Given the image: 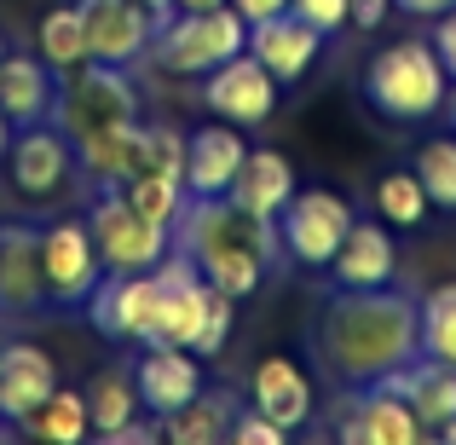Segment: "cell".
I'll return each instance as SVG.
<instances>
[{
    "instance_id": "obj_1",
    "label": "cell",
    "mask_w": 456,
    "mask_h": 445,
    "mask_svg": "<svg viewBox=\"0 0 456 445\" xmlns=\"http://www.w3.org/2000/svg\"><path fill=\"white\" fill-rule=\"evenodd\" d=\"M312 353L335 388L387 382L399 365L422 353V301L381 284V290H335L312 318Z\"/></svg>"
},
{
    "instance_id": "obj_2",
    "label": "cell",
    "mask_w": 456,
    "mask_h": 445,
    "mask_svg": "<svg viewBox=\"0 0 456 445\" xmlns=\"http://www.w3.org/2000/svg\"><path fill=\"white\" fill-rule=\"evenodd\" d=\"M174 255H185L220 295L243 301L266 284L272 260L283 255L278 220H260L232 197H185L174 220Z\"/></svg>"
},
{
    "instance_id": "obj_3",
    "label": "cell",
    "mask_w": 456,
    "mask_h": 445,
    "mask_svg": "<svg viewBox=\"0 0 456 445\" xmlns=\"http://www.w3.org/2000/svg\"><path fill=\"white\" fill-rule=\"evenodd\" d=\"M364 99L387 122H434L451 99V76L439 64L434 41H393L370 58L364 70Z\"/></svg>"
},
{
    "instance_id": "obj_4",
    "label": "cell",
    "mask_w": 456,
    "mask_h": 445,
    "mask_svg": "<svg viewBox=\"0 0 456 445\" xmlns=\"http://www.w3.org/2000/svg\"><path fill=\"white\" fill-rule=\"evenodd\" d=\"M53 122L69 134V145L93 134H110V128L139 122V87L122 64H104L87 58L76 70H58V99H53Z\"/></svg>"
},
{
    "instance_id": "obj_5",
    "label": "cell",
    "mask_w": 456,
    "mask_h": 445,
    "mask_svg": "<svg viewBox=\"0 0 456 445\" xmlns=\"http://www.w3.org/2000/svg\"><path fill=\"white\" fill-rule=\"evenodd\" d=\"M248 46V23L237 6H208V12H167L156 23V64L174 76H208L214 64H225L232 53Z\"/></svg>"
},
{
    "instance_id": "obj_6",
    "label": "cell",
    "mask_w": 456,
    "mask_h": 445,
    "mask_svg": "<svg viewBox=\"0 0 456 445\" xmlns=\"http://www.w3.org/2000/svg\"><path fill=\"white\" fill-rule=\"evenodd\" d=\"M87 226H93L104 272H151L174 255V232L145 220V214L127 202L122 185H99V197H93V209H87Z\"/></svg>"
},
{
    "instance_id": "obj_7",
    "label": "cell",
    "mask_w": 456,
    "mask_h": 445,
    "mask_svg": "<svg viewBox=\"0 0 456 445\" xmlns=\"http://www.w3.org/2000/svg\"><path fill=\"white\" fill-rule=\"evenodd\" d=\"M353 220H358V214H353V202H346L341 191L306 185V191H295V197L283 202V214H278V243H283V255H289L295 267L330 272V260H335V249L346 243Z\"/></svg>"
},
{
    "instance_id": "obj_8",
    "label": "cell",
    "mask_w": 456,
    "mask_h": 445,
    "mask_svg": "<svg viewBox=\"0 0 456 445\" xmlns=\"http://www.w3.org/2000/svg\"><path fill=\"white\" fill-rule=\"evenodd\" d=\"M202 104L232 128H260L278 111V76L243 46V53H232L225 64H214L202 76Z\"/></svg>"
},
{
    "instance_id": "obj_9",
    "label": "cell",
    "mask_w": 456,
    "mask_h": 445,
    "mask_svg": "<svg viewBox=\"0 0 456 445\" xmlns=\"http://www.w3.org/2000/svg\"><path fill=\"white\" fill-rule=\"evenodd\" d=\"M41 272H46V295H53L58 307H87V295L99 290V278H104L93 226L87 220L41 226Z\"/></svg>"
},
{
    "instance_id": "obj_10",
    "label": "cell",
    "mask_w": 456,
    "mask_h": 445,
    "mask_svg": "<svg viewBox=\"0 0 456 445\" xmlns=\"http://www.w3.org/2000/svg\"><path fill=\"white\" fill-rule=\"evenodd\" d=\"M156 307H162L156 267L151 272H104L99 290L87 295L93 330H104L110 342H134V347H145L156 335Z\"/></svg>"
},
{
    "instance_id": "obj_11",
    "label": "cell",
    "mask_w": 456,
    "mask_h": 445,
    "mask_svg": "<svg viewBox=\"0 0 456 445\" xmlns=\"http://www.w3.org/2000/svg\"><path fill=\"white\" fill-rule=\"evenodd\" d=\"M6 162H12V185H18L29 202H53V197H64L69 174L81 168V162H76V145H69V134H64L58 122L18 128V134H12Z\"/></svg>"
},
{
    "instance_id": "obj_12",
    "label": "cell",
    "mask_w": 456,
    "mask_h": 445,
    "mask_svg": "<svg viewBox=\"0 0 456 445\" xmlns=\"http://www.w3.org/2000/svg\"><path fill=\"white\" fill-rule=\"evenodd\" d=\"M81 23H87V53L104 58V64H134L139 53H151L156 41V12L145 0H76Z\"/></svg>"
},
{
    "instance_id": "obj_13",
    "label": "cell",
    "mask_w": 456,
    "mask_h": 445,
    "mask_svg": "<svg viewBox=\"0 0 456 445\" xmlns=\"http://www.w3.org/2000/svg\"><path fill=\"white\" fill-rule=\"evenodd\" d=\"M46 272H41V226H0V318L46 312Z\"/></svg>"
},
{
    "instance_id": "obj_14",
    "label": "cell",
    "mask_w": 456,
    "mask_h": 445,
    "mask_svg": "<svg viewBox=\"0 0 456 445\" xmlns=\"http://www.w3.org/2000/svg\"><path fill=\"white\" fill-rule=\"evenodd\" d=\"M134 388H139V411L167 416L185 400L202 393V365L191 347H167V342H145V353L134 358Z\"/></svg>"
},
{
    "instance_id": "obj_15",
    "label": "cell",
    "mask_w": 456,
    "mask_h": 445,
    "mask_svg": "<svg viewBox=\"0 0 456 445\" xmlns=\"http://www.w3.org/2000/svg\"><path fill=\"white\" fill-rule=\"evenodd\" d=\"M323 41H330V35L312 29V23L295 18V12H278V18L248 23V53H255L260 64L272 70V76H278V87H295V81H301L306 70L318 64Z\"/></svg>"
},
{
    "instance_id": "obj_16",
    "label": "cell",
    "mask_w": 456,
    "mask_h": 445,
    "mask_svg": "<svg viewBox=\"0 0 456 445\" xmlns=\"http://www.w3.org/2000/svg\"><path fill=\"white\" fill-rule=\"evenodd\" d=\"M341 440L346 445H416L422 423H416V411L387 382H370V388H353V400H346Z\"/></svg>"
},
{
    "instance_id": "obj_17",
    "label": "cell",
    "mask_w": 456,
    "mask_h": 445,
    "mask_svg": "<svg viewBox=\"0 0 456 445\" xmlns=\"http://www.w3.org/2000/svg\"><path fill=\"white\" fill-rule=\"evenodd\" d=\"M248 156L243 128L232 122H208L185 139V191L191 197H225L237 185V168Z\"/></svg>"
},
{
    "instance_id": "obj_18",
    "label": "cell",
    "mask_w": 456,
    "mask_h": 445,
    "mask_svg": "<svg viewBox=\"0 0 456 445\" xmlns=\"http://www.w3.org/2000/svg\"><path fill=\"white\" fill-rule=\"evenodd\" d=\"M53 99H58V70L41 53H0V111H6L12 134L53 122Z\"/></svg>"
},
{
    "instance_id": "obj_19",
    "label": "cell",
    "mask_w": 456,
    "mask_h": 445,
    "mask_svg": "<svg viewBox=\"0 0 456 445\" xmlns=\"http://www.w3.org/2000/svg\"><path fill=\"white\" fill-rule=\"evenodd\" d=\"M248 405H255L260 416H272L283 434H295V428L312 423V405H318V400H312L306 370L295 365V358L272 353V358H260L255 376H248Z\"/></svg>"
},
{
    "instance_id": "obj_20",
    "label": "cell",
    "mask_w": 456,
    "mask_h": 445,
    "mask_svg": "<svg viewBox=\"0 0 456 445\" xmlns=\"http://www.w3.org/2000/svg\"><path fill=\"white\" fill-rule=\"evenodd\" d=\"M335 290H381V284L399 278V249H393V232L381 220H353L346 243L335 249L330 260Z\"/></svg>"
},
{
    "instance_id": "obj_21",
    "label": "cell",
    "mask_w": 456,
    "mask_h": 445,
    "mask_svg": "<svg viewBox=\"0 0 456 445\" xmlns=\"http://www.w3.org/2000/svg\"><path fill=\"white\" fill-rule=\"evenodd\" d=\"M387 388L416 411L422 434H439V428L456 416V365H445V358L416 353L411 365H399V370L387 376Z\"/></svg>"
},
{
    "instance_id": "obj_22",
    "label": "cell",
    "mask_w": 456,
    "mask_h": 445,
    "mask_svg": "<svg viewBox=\"0 0 456 445\" xmlns=\"http://www.w3.org/2000/svg\"><path fill=\"white\" fill-rule=\"evenodd\" d=\"M53 388H58V370H53V353H46V347H35V342L0 347V416H6V423H23Z\"/></svg>"
},
{
    "instance_id": "obj_23",
    "label": "cell",
    "mask_w": 456,
    "mask_h": 445,
    "mask_svg": "<svg viewBox=\"0 0 456 445\" xmlns=\"http://www.w3.org/2000/svg\"><path fill=\"white\" fill-rule=\"evenodd\" d=\"M295 191H301V185H295L289 156H283V151H248L243 168H237V185L225 191V197L243 202L248 214H260V220H278L283 202H289Z\"/></svg>"
},
{
    "instance_id": "obj_24",
    "label": "cell",
    "mask_w": 456,
    "mask_h": 445,
    "mask_svg": "<svg viewBox=\"0 0 456 445\" xmlns=\"http://www.w3.org/2000/svg\"><path fill=\"white\" fill-rule=\"evenodd\" d=\"M232 423H237L232 393H208L202 388L197 400H185L179 411L156 416V434L174 440V445H220V440H232Z\"/></svg>"
},
{
    "instance_id": "obj_25",
    "label": "cell",
    "mask_w": 456,
    "mask_h": 445,
    "mask_svg": "<svg viewBox=\"0 0 456 445\" xmlns=\"http://www.w3.org/2000/svg\"><path fill=\"white\" fill-rule=\"evenodd\" d=\"M76 162L87 168L99 185H127V179L145 168V122H127V128H110V134L81 139Z\"/></svg>"
},
{
    "instance_id": "obj_26",
    "label": "cell",
    "mask_w": 456,
    "mask_h": 445,
    "mask_svg": "<svg viewBox=\"0 0 456 445\" xmlns=\"http://www.w3.org/2000/svg\"><path fill=\"white\" fill-rule=\"evenodd\" d=\"M87 400V416L104 440H116L127 423H139V388H134V370H99V376L81 388Z\"/></svg>"
},
{
    "instance_id": "obj_27",
    "label": "cell",
    "mask_w": 456,
    "mask_h": 445,
    "mask_svg": "<svg viewBox=\"0 0 456 445\" xmlns=\"http://www.w3.org/2000/svg\"><path fill=\"white\" fill-rule=\"evenodd\" d=\"M23 428H29L35 440H46V445H76V440L93 434V416H87V400H81V393L53 388L29 416H23Z\"/></svg>"
},
{
    "instance_id": "obj_28",
    "label": "cell",
    "mask_w": 456,
    "mask_h": 445,
    "mask_svg": "<svg viewBox=\"0 0 456 445\" xmlns=\"http://www.w3.org/2000/svg\"><path fill=\"white\" fill-rule=\"evenodd\" d=\"M35 53L46 58L53 70H76V64H87V23H81V12L76 6H53L41 23H35Z\"/></svg>"
},
{
    "instance_id": "obj_29",
    "label": "cell",
    "mask_w": 456,
    "mask_h": 445,
    "mask_svg": "<svg viewBox=\"0 0 456 445\" xmlns=\"http://www.w3.org/2000/svg\"><path fill=\"white\" fill-rule=\"evenodd\" d=\"M428 191H422V179H416V168H393V174H381L376 179V214L387 226H399V232H416V226L428 220Z\"/></svg>"
},
{
    "instance_id": "obj_30",
    "label": "cell",
    "mask_w": 456,
    "mask_h": 445,
    "mask_svg": "<svg viewBox=\"0 0 456 445\" xmlns=\"http://www.w3.org/2000/svg\"><path fill=\"white\" fill-rule=\"evenodd\" d=\"M127 202H134L139 214H145V220H156V226H167V232H174V220H179V209H185V179L179 174H156V168H145V174H134L127 179Z\"/></svg>"
},
{
    "instance_id": "obj_31",
    "label": "cell",
    "mask_w": 456,
    "mask_h": 445,
    "mask_svg": "<svg viewBox=\"0 0 456 445\" xmlns=\"http://www.w3.org/2000/svg\"><path fill=\"white\" fill-rule=\"evenodd\" d=\"M422 353L456 365V284H439L422 295Z\"/></svg>"
},
{
    "instance_id": "obj_32",
    "label": "cell",
    "mask_w": 456,
    "mask_h": 445,
    "mask_svg": "<svg viewBox=\"0 0 456 445\" xmlns=\"http://www.w3.org/2000/svg\"><path fill=\"white\" fill-rule=\"evenodd\" d=\"M411 168H416V179H422L434 209H456V139H428Z\"/></svg>"
},
{
    "instance_id": "obj_33",
    "label": "cell",
    "mask_w": 456,
    "mask_h": 445,
    "mask_svg": "<svg viewBox=\"0 0 456 445\" xmlns=\"http://www.w3.org/2000/svg\"><path fill=\"white\" fill-rule=\"evenodd\" d=\"M145 168L185 179V134H174V128H162V122H145ZM145 168H139V174H145Z\"/></svg>"
},
{
    "instance_id": "obj_34",
    "label": "cell",
    "mask_w": 456,
    "mask_h": 445,
    "mask_svg": "<svg viewBox=\"0 0 456 445\" xmlns=\"http://www.w3.org/2000/svg\"><path fill=\"white\" fill-rule=\"evenodd\" d=\"M232 318H237V301L220 295V301H214V312H208V330H202V342L191 347V353H197V358H220L225 342H232Z\"/></svg>"
},
{
    "instance_id": "obj_35",
    "label": "cell",
    "mask_w": 456,
    "mask_h": 445,
    "mask_svg": "<svg viewBox=\"0 0 456 445\" xmlns=\"http://www.w3.org/2000/svg\"><path fill=\"white\" fill-rule=\"evenodd\" d=\"M289 12H295V18H306L312 29L335 35L346 23V12H353V0H289Z\"/></svg>"
},
{
    "instance_id": "obj_36",
    "label": "cell",
    "mask_w": 456,
    "mask_h": 445,
    "mask_svg": "<svg viewBox=\"0 0 456 445\" xmlns=\"http://www.w3.org/2000/svg\"><path fill=\"white\" fill-rule=\"evenodd\" d=\"M232 440H237V445H283V428L272 423V416H260L255 405H248V411H237Z\"/></svg>"
},
{
    "instance_id": "obj_37",
    "label": "cell",
    "mask_w": 456,
    "mask_h": 445,
    "mask_svg": "<svg viewBox=\"0 0 456 445\" xmlns=\"http://www.w3.org/2000/svg\"><path fill=\"white\" fill-rule=\"evenodd\" d=\"M434 53H439V64H445L451 87H456V6H451V12H439V29H434Z\"/></svg>"
},
{
    "instance_id": "obj_38",
    "label": "cell",
    "mask_w": 456,
    "mask_h": 445,
    "mask_svg": "<svg viewBox=\"0 0 456 445\" xmlns=\"http://www.w3.org/2000/svg\"><path fill=\"white\" fill-rule=\"evenodd\" d=\"M393 12V0H353V12H346V23H358V29H381V18Z\"/></svg>"
},
{
    "instance_id": "obj_39",
    "label": "cell",
    "mask_w": 456,
    "mask_h": 445,
    "mask_svg": "<svg viewBox=\"0 0 456 445\" xmlns=\"http://www.w3.org/2000/svg\"><path fill=\"white\" fill-rule=\"evenodd\" d=\"M237 12H243V23H260V18H278V12H289V0H232Z\"/></svg>"
},
{
    "instance_id": "obj_40",
    "label": "cell",
    "mask_w": 456,
    "mask_h": 445,
    "mask_svg": "<svg viewBox=\"0 0 456 445\" xmlns=\"http://www.w3.org/2000/svg\"><path fill=\"white\" fill-rule=\"evenodd\" d=\"M399 12H411V18H439V12H451L456 0H393Z\"/></svg>"
},
{
    "instance_id": "obj_41",
    "label": "cell",
    "mask_w": 456,
    "mask_h": 445,
    "mask_svg": "<svg viewBox=\"0 0 456 445\" xmlns=\"http://www.w3.org/2000/svg\"><path fill=\"white\" fill-rule=\"evenodd\" d=\"M208 6H232V0H174V12H208Z\"/></svg>"
},
{
    "instance_id": "obj_42",
    "label": "cell",
    "mask_w": 456,
    "mask_h": 445,
    "mask_svg": "<svg viewBox=\"0 0 456 445\" xmlns=\"http://www.w3.org/2000/svg\"><path fill=\"white\" fill-rule=\"evenodd\" d=\"M6 151H12V122H6V111H0V162H6Z\"/></svg>"
},
{
    "instance_id": "obj_43",
    "label": "cell",
    "mask_w": 456,
    "mask_h": 445,
    "mask_svg": "<svg viewBox=\"0 0 456 445\" xmlns=\"http://www.w3.org/2000/svg\"><path fill=\"white\" fill-rule=\"evenodd\" d=\"M145 6L156 12V18H167V12H174V0H145Z\"/></svg>"
},
{
    "instance_id": "obj_44",
    "label": "cell",
    "mask_w": 456,
    "mask_h": 445,
    "mask_svg": "<svg viewBox=\"0 0 456 445\" xmlns=\"http://www.w3.org/2000/svg\"><path fill=\"white\" fill-rule=\"evenodd\" d=\"M439 440H445V445H456V416H451L445 428H439Z\"/></svg>"
},
{
    "instance_id": "obj_45",
    "label": "cell",
    "mask_w": 456,
    "mask_h": 445,
    "mask_svg": "<svg viewBox=\"0 0 456 445\" xmlns=\"http://www.w3.org/2000/svg\"><path fill=\"white\" fill-rule=\"evenodd\" d=\"M445 116H451V128H456V93H451V99H445Z\"/></svg>"
},
{
    "instance_id": "obj_46",
    "label": "cell",
    "mask_w": 456,
    "mask_h": 445,
    "mask_svg": "<svg viewBox=\"0 0 456 445\" xmlns=\"http://www.w3.org/2000/svg\"><path fill=\"white\" fill-rule=\"evenodd\" d=\"M0 53H6V46H0Z\"/></svg>"
},
{
    "instance_id": "obj_47",
    "label": "cell",
    "mask_w": 456,
    "mask_h": 445,
    "mask_svg": "<svg viewBox=\"0 0 456 445\" xmlns=\"http://www.w3.org/2000/svg\"><path fill=\"white\" fill-rule=\"evenodd\" d=\"M0 347H6V342H0Z\"/></svg>"
}]
</instances>
